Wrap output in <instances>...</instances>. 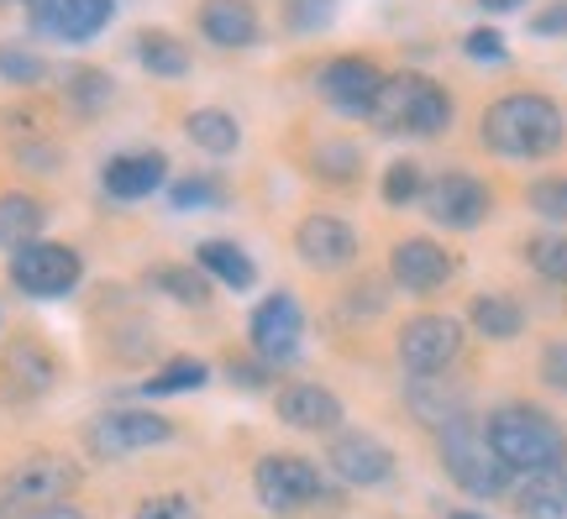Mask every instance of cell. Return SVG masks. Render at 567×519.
Instances as JSON below:
<instances>
[{
	"label": "cell",
	"mask_w": 567,
	"mask_h": 519,
	"mask_svg": "<svg viewBox=\"0 0 567 519\" xmlns=\"http://www.w3.org/2000/svg\"><path fill=\"white\" fill-rule=\"evenodd\" d=\"M368 121L379 132H410V137H436L452 126V95L425 74H394L379 84L368 105Z\"/></svg>",
	"instance_id": "cell-3"
},
{
	"label": "cell",
	"mask_w": 567,
	"mask_h": 519,
	"mask_svg": "<svg viewBox=\"0 0 567 519\" xmlns=\"http://www.w3.org/2000/svg\"><path fill=\"white\" fill-rule=\"evenodd\" d=\"M184 137L195 142L200 153H210V158H226V153H237L243 126H237L231 111H221V105H200V111H189V121H184Z\"/></svg>",
	"instance_id": "cell-21"
},
{
	"label": "cell",
	"mask_w": 567,
	"mask_h": 519,
	"mask_svg": "<svg viewBox=\"0 0 567 519\" xmlns=\"http://www.w3.org/2000/svg\"><path fill=\"white\" fill-rule=\"evenodd\" d=\"M478 6H484V11H515L520 0H478Z\"/></svg>",
	"instance_id": "cell-43"
},
{
	"label": "cell",
	"mask_w": 567,
	"mask_h": 519,
	"mask_svg": "<svg viewBox=\"0 0 567 519\" xmlns=\"http://www.w3.org/2000/svg\"><path fill=\"white\" fill-rule=\"evenodd\" d=\"M295 247H300V258L310 268H321V273H337L347 262L358 258V231H352V220L342 216H305L300 231H295Z\"/></svg>",
	"instance_id": "cell-13"
},
{
	"label": "cell",
	"mask_w": 567,
	"mask_h": 519,
	"mask_svg": "<svg viewBox=\"0 0 567 519\" xmlns=\"http://www.w3.org/2000/svg\"><path fill=\"white\" fill-rule=\"evenodd\" d=\"M530 32H536V38H567V0H557V6H547L542 17L530 21Z\"/></svg>",
	"instance_id": "cell-41"
},
{
	"label": "cell",
	"mask_w": 567,
	"mask_h": 519,
	"mask_svg": "<svg viewBox=\"0 0 567 519\" xmlns=\"http://www.w3.org/2000/svg\"><path fill=\"white\" fill-rule=\"evenodd\" d=\"M563 111L547 101V95H530V90H515V95H499V101L484 111V142L488 153L499 158H551L563 147Z\"/></svg>",
	"instance_id": "cell-2"
},
{
	"label": "cell",
	"mask_w": 567,
	"mask_h": 519,
	"mask_svg": "<svg viewBox=\"0 0 567 519\" xmlns=\"http://www.w3.org/2000/svg\"><path fill=\"white\" fill-rule=\"evenodd\" d=\"M310 168L331 184H352L363 174V147H352V142H321L316 158H310Z\"/></svg>",
	"instance_id": "cell-27"
},
{
	"label": "cell",
	"mask_w": 567,
	"mask_h": 519,
	"mask_svg": "<svg viewBox=\"0 0 567 519\" xmlns=\"http://www.w3.org/2000/svg\"><path fill=\"white\" fill-rule=\"evenodd\" d=\"M337 17V0H284V27L289 32H321Z\"/></svg>",
	"instance_id": "cell-31"
},
{
	"label": "cell",
	"mask_w": 567,
	"mask_h": 519,
	"mask_svg": "<svg viewBox=\"0 0 567 519\" xmlns=\"http://www.w3.org/2000/svg\"><path fill=\"white\" fill-rule=\"evenodd\" d=\"M446 519H488V515H473V509H452Z\"/></svg>",
	"instance_id": "cell-44"
},
{
	"label": "cell",
	"mask_w": 567,
	"mask_h": 519,
	"mask_svg": "<svg viewBox=\"0 0 567 519\" xmlns=\"http://www.w3.org/2000/svg\"><path fill=\"white\" fill-rule=\"evenodd\" d=\"M137 59H142V69L158 74V80H184V74H189V48H184L179 38H168V32H142Z\"/></svg>",
	"instance_id": "cell-26"
},
{
	"label": "cell",
	"mask_w": 567,
	"mask_h": 519,
	"mask_svg": "<svg viewBox=\"0 0 567 519\" xmlns=\"http://www.w3.org/2000/svg\"><path fill=\"white\" fill-rule=\"evenodd\" d=\"M17 383H27V394H42L48 383H53V357L42 352V346H32V341H21L17 352H11V367H6Z\"/></svg>",
	"instance_id": "cell-30"
},
{
	"label": "cell",
	"mask_w": 567,
	"mask_h": 519,
	"mask_svg": "<svg viewBox=\"0 0 567 519\" xmlns=\"http://www.w3.org/2000/svg\"><path fill=\"white\" fill-rule=\"evenodd\" d=\"M247 336L258 346V357L264 362H295L300 357V341H305V315L295 294H268L258 310H252V325H247Z\"/></svg>",
	"instance_id": "cell-10"
},
{
	"label": "cell",
	"mask_w": 567,
	"mask_h": 519,
	"mask_svg": "<svg viewBox=\"0 0 567 519\" xmlns=\"http://www.w3.org/2000/svg\"><path fill=\"white\" fill-rule=\"evenodd\" d=\"M200 268L210 273V279H221L226 289H252V283H258V262L247 258L237 241H205Z\"/></svg>",
	"instance_id": "cell-25"
},
{
	"label": "cell",
	"mask_w": 567,
	"mask_h": 519,
	"mask_svg": "<svg viewBox=\"0 0 567 519\" xmlns=\"http://www.w3.org/2000/svg\"><path fill=\"white\" fill-rule=\"evenodd\" d=\"M425 210H431L436 226L473 231V226L488 216V184L473 179V174H442V179L425 189Z\"/></svg>",
	"instance_id": "cell-12"
},
{
	"label": "cell",
	"mask_w": 567,
	"mask_h": 519,
	"mask_svg": "<svg viewBox=\"0 0 567 519\" xmlns=\"http://www.w3.org/2000/svg\"><path fill=\"white\" fill-rule=\"evenodd\" d=\"M27 17L38 32H53L63 42H90L111 27L116 0H27Z\"/></svg>",
	"instance_id": "cell-11"
},
{
	"label": "cell",
	"mask_w": 567,
	"mask_h": 519,
	"mask_svg": "<svg viewBox=\"0 0 567 519\" xmlns=\"http://www.w3.org/2000/svg\"><path fill=\"white\" fill-rule=\"evenodd\" d=\"M153 283H158L163 294H174L179 304H205V300H210V283L195 279L189 268H158V273H153Z\"/></svg>",
	"instance_id": "cell-33"
},
{
	"label": "cell",
	"mask_w": 567,
	"mask_h": 519,
	"mask_svg": "<svg viewBox=\"0 0 567 519\" xmlns=\"http://www.w3.org/2000/svg\"><path fill=\"white\" fill-rule=\"evenodd\" d=\"M252 488L274 515H289V509H305V504L321 499V473L305 457H264L252 467Z\"/></svg>",
	"instance_id": "cell-9"
},
{
	"label": "cell",
	"mask_w": 567,
	"mask_h": 519,
	"mask_svg": "<svg viewBox=\"0 0 567 519\" xmlns=\"http://www.w3.org/2000/svg\"><path fill=\"white\" fill-rule=\"evenodd\" d=\"M331 467H337V478L352 482V488H379V482L394 478V451H389L379 436L347 430V436L331 440Z\"/></svg>",
	"instance_id": "cell-14"
},
{
	"label": "cell",
	"mask_w": 567,
	"mask_h": 519,
	"mask_svg": "<svg viewBox=\"0 0 567 519\" xmlns=\"http://www.w3.org/2000/svg\"><path fill=\"white\" fill-rule=\"evenodd\" d=\"M463 357V325L452 315H415L400 331V362L410 378H436Z\"/></svg>",
	"instance_id": "cell-8"
},
{
	"label": "cell",
	"mask_w": 567,
	"mask_h": 519,
	"mask_svg": "<svg viewBox=\"0 0 567 519\" xmlns=\"http://www.w3.org/2000/svg\"><path fill=\"white\" fill-rule=\"evenodd\" d=\"M210 378V367H205L200 357H174L163 373H153V378L142 383V394H153V399H163V394H184V388H200V383Z\"/></svg>",
	"instance_id": "cell-28"
},
{
	"label": "cell",
	"mask_w": 567,
	"mask_h": 519,
	"mask_svg": "<svg viewBox=\"0 0 567 519\" xmlns=\"http://www.w3.org/2000/svg\"><path fill=\"white\" fill-rule=\"evenodd\" d=\"M11 279H17V289L32 294V300H63V294H74V283L84 279V262L74 247L32 241V247L11 252Z\"/></svg>",
	"instance_id": "cell-6"
},
{
	"label": "cell",
	"mask_w": 567,
	"mask_h": 519,
	"mask_svg": "<svg viewBox=\"0 0 567 519\" xmlns=\"http://www.w3.org/2000/svg\"><path fill=\"white\" fill-rule=\"evenodd\" d=\"M21 519H90L84 509H74V504H48V509H32V515Z\"/></svg>",
	"instance_id": "cell-42"
},
{
	"label": "cell",
	"mask_w": 567,
	"mask_h": 519,
	"mask_svg": "<svg viewBox=\"0 0 567 519\" xmlns=\"http://www.w3.org/2000/svg\"><path fill=\"white\" fill-rule=\"evenodd\" d=\"M542 378L567 394V341H547L542 346Z\"/></svg>",
	"instance_id": "cell-40"
},
{
	"label": "cell",
	"mask_w": 567,
	"mask_h": 519,
	"mask_svg": "<svg viewBox=\"0 0 567 519\" xmlns=\"http://www.w3.org/2000/svg\"><path fill=\"white\" fill-rule=\"evenodd\" d=\"M163 179H168V158L163 153H153V147H137V153H122V158L105 163V195L111 200H147V195H158Z\"/></svg>",
	"instance_id": "cell-17"
},
{
	"label": "cell",
	"mask_w": 567,
	"mask_h": 519,
	"mask_svg": "<svg viewBox=\"0 0 567 519\" xmlns=\"http://www.w3.org/2000/svg\"><path fill=\"white\" fill-rule=\"evenodd\" d=\"M74 488H80V461L74 457H59V451L27 457L0 482V515H32V509L63 504Z\"/></svg>",
	"instance_id": "cell-5"
},
{
	"label": "cell",
	"mask_w": 567,
	"mask_h": 519,
	"mask_svg": "<svg viewBox=\"0 0 567 519\" xmlns=\"http://www.w3.org/2000/svg\"><path fill=\"white\" fill-rule=\"evenodd\" d=\"M111 95H116V84L105 80L101 69H80V74L69 80V105H74L80 116H101L105 105H111Z\"/></svg>",
	"instance_id": "cell-29"
},
{
	"label": "cell",
	"mask_w": 567,
	"mask_h": 519,
	"mask_svg": "<svg viewBox=\"0 0 567 519\" xmlns=\"http://www.w3.org/2000/svg\"><path fill=\"white\" fill-rule=\"evenodd\" d=\"M42 220H48V210H42L32 195H0V247L6 252H21V247H32V241L42 237Z\"/></svg>",
	"instance_id": "cell-22"
},
{
	"label": "cell",
	"mask_w": 567,
	"mask_h": 519,
	"mask_svg": "<svg viewBox=\"0 0 567 519\" xmlns=\"http://www.w3.org/2000/svg\"><path fill=\"white\" fill-rule=\"evenodd\" d=\"M168 200L179 205V210H195V205H216V200H221V184H216V179H179Z\"/></svg>",
	"instance_id": "cell-37"
},
{
	"label": "cell",
	"mask_w": 567,
	"mask_h": 519,
	"mask_svg": "<svg viewBox=\"0 0 567 519\" xmlns=\"http://www.w3.org/2000/svg\"><path fill=\"white\" fill-rule=\"evenodd\" d=\"M379 84H384V74H379L373 59H331L321 69V95L337 105L342 116H368Z\"/></svg>",
	"instance_id": "cell-15"
},
{
	"label": "cell",
	"mask_w": 567,
	"mask_h": 519,
	"mask_svg": "<svg viewBox=\"0 0 567 519\" xmlns=\"http://www.w3.org/2000/svg\"><path fill=\"white\" fill-rule=\"evenodd\" d=\"M274 409L295 430H337L342 425V399L331 388H321V383H289V388H279Z\"/></svg>",
	"instance_id": "cell-18"
},
{
	"label": "cell",
	"mask_w": 567,
	"mask_h": 519,
	"mask_svg": "<svg viewBox=\"0 0 567 519\" xmlns=\"http://www.w3.org/2000/svg\"><path fill=\"white\" fill-rule=\"evenodd\" d=\"M436 436H442L446 478L457 482L463 494H473V499H499V494H509V467L494 457V446L484 440V425L473 415L452 419V425L436 430Z\"/></svg>",
	"instance_id": "cell-4"
},
{
	"label": "cell",
	"mask_w": 567,
	"mask_h": 519,
	"mask_svg": "<svg viewBox=\"0 0 567 519\" xmlns=\"http://www.w3.org/2000/svg\"><path fill=\"white\" fill-rule=\"evenodd\" d=\"M526 258H530V268H536L542 279L567 283V237H536L526 247Z\"/></svg>",
	"instance_id": "cell-32"
},
{
	"label": "cell",
	"mask_w": 567,
	"mask_h": 519,
	"mask_svg": "<svg viewBox=\"0 0 567 519\" xmlns=\"http://www.w3.org/2000/svg\"><path fill=\"white\" fill-rule=\"evenodd\" d=\"M467 320H473L488 341H509L526 331V310L509 300V294H478V300L467 304Z\"/></svg>",
	"instance_id": "cell-23"
},
{
	"label": "cell",
	"mask_w": 567,
	"mask_h": 519,
	"mask_svg": "<svg viewBox=\"0 0 567 519\" xmlns=\"http://www.w3.org/2000/svg\"><path fill=\"white\" fill-rule=\"evenodd\" d=\"M484 440L494 446V457L505 461L509 473H563L567 467V430L551 415L530 409V404H505L484 419Z\"/></svg>",
	"instance_id": "cell-1"
},
{
	"label": "cell",
	"mask_w": 567,
	"mask_h": 519,
	"mask_svg": "<svg viewBox=\"0 0 567 519\" xmlns=\"http://www.w3.org/2000/svg\"><path fill=\"white\" fill-rule=\"evenodd\" d=\"M90 451L95 457H137V451H153L163 440H174V425L153 409H105V415L90 419Z\"/></svg>",
	"instance_id": "cell-7"
},
{
	"label": "cell",
	"mask_w": 567,
	"mask_h": 519,
	"mask_svg": "<svg viewBox=\"0 0 567 519\" xmlns=\"http://www.w3.org/2000/svg\"><path fill=\"white\" fill-rule=\"evenodd\" d=\"M405 404H410V415L421 419V425H431V430H446L452 419L467 415L463 388H452V383H446V373H436V378H410Z\"/></svg>",
	"instance_id": "cell-20"
},
{
	"label": "cell",
	"mask_w": 567,
	"mask_h": 519,
	"mask_svg": "<svg viewBox=\"0 0 567 519\" xmlns=\"http://www.w3.org/2000/svg\"><path fill=\"white\" fill-rule=\"evenodd\" d=\"M530 210L536 216H547V220H567V174L563 179H542V184H530Z\"/></svg>",
	"instance_id": "cell-35"
},
{
	"label": "cell",
	"mask_w": 567,
	"mask_h": 519,
	"mask_svg": "<svg viewBox=\"0 0 567 519\" xmlns=\"http://www.w3.org/2000/svg\"><path fill=\"white\" fill-rule=\"evenodd\" d=\"M42 69H48V63H42L38 53H27V48H0V80H11V84H38Z\"/></svg>",
	"instance_id": "cell-36"
},
{
	"label": "cell",
	"mask_w": 567,
	"mask_h": 519,
	"mask_svg": "<svg viewBox=\"0 0 567 519\" xmlns=\"http://www.w3.org/2000/svg\"><path fill=\"white\" fill-rule=\"evenodd\" d=\"M467 59H488V63H505V38H499V32H494V27H478V32H467Z\"/></svg>",
	"instance_id": "cell-39"
},
{
	"label": "cell",
	"mask_w": 567,
	"mask_h": 519,
	"mask_svg": "<svg viewBox=\"0 0 567 519\" xmlns=\"http://www.w3.org/2000/svg\"><path fill=\"white\" fill-rule=\"evenodd\" d=\"M389 273H394V283L410 289V294H436V289L452 279V258H446V247H436V241L410 237L389 252Z\"/></svg>",
	"instance_id": "cell-16"
},
{
	"label": "cell",
	"mask_w": 567,
	"mask_h": 519,
	"mask_svg": "<svg viewBox=\"0 0 567 519\" xmlns=\"http://www.w3.org/2000/svg\"><path fill=\"white\" fill-rule=\"evenodd\" d=\"M195 509H189V499H179V494H158V499L137 504V515L132 519H189Z\"/></svg>",
	"instance_id": "cell-38"
},
{
	"label": "cell",
	"mask_w": 567,
	"mask_h": 519,
	"mask_svg": "<svg viewBox=\"0 0 567 519\" xmlns=\"http://www.w3.org/2000/svg\"><path fill=\"white\" fill-rule=\"evenodd\" d=\"M200 38L216 48H252L264 38V21L252 0H205L200 6Z\"/></svg>",
	"instance_id": "cell-19"
},
{
	"label": "cell",
	"mask_w": 567,
	"mask_h": 519,
	"mask_svg": "<svg viewBox=\"0 0 567 519\" xmlns=\"http://www.w3.org/2000/svg\"><path fill=\"white\" fill-rule=\"evenodd\" d=\"M425 195V184H421V168L415 163H389V174H384V200L389 205H415Z\"/></svg>",
	"instance_id": "cell-34"
},
{
	"label": "cell",
	"mask_w": 567,
	"mask_h": 519,
	"mask_svg": "<svg viewBox=\"0 0 567 519\" xmlns=\"http://www.w3.org/2000/svg\"><path fill=\"white\" fill-rule=\"evenodd\" d=\"M520 519H567V473H542L515 494Z\"/></svg>",
	"instance_id": "cell-24"
}]
</instances>
